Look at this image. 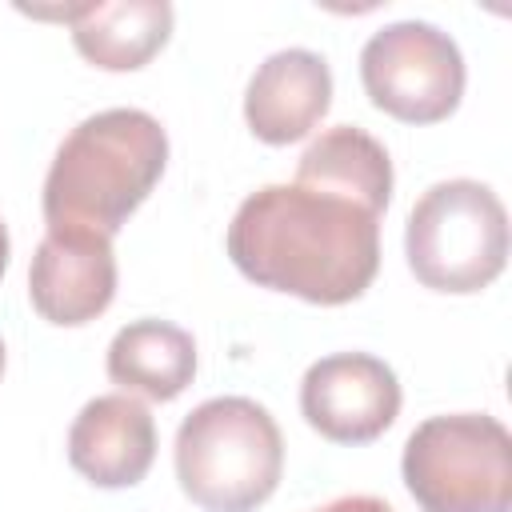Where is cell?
<instances>
[{"mask_svg":"<svg viewBox=\"0 0 512 512\" xmlns=\"http://www.w3.org/2000/svg\"><path fill=\"white\" fill-rule=\"evenodd\" d=\"M228 256L260 288L336 308L376 280L380 216L328 188L264 184L236 208Z\"/></svg>","mask_w":512,"mask_h":512,"instance_id":"6da1fadb","label":"cell"},{"mask_svg":"<svg viewBox=\"0 0 512 512\" xmlns=\"http://www.w3.org/2000/svg\"><path fill=\"white\" fill-rule=\"evenodd\" d=\"M168 164V132L144 108H104L80 120L44 180L48 232L116 236Z\"/></svg>","mask_w":512,"mask_h":512,"instance_id":"7a4b0ae2","label":"cell"},{"mask_svg":"<svg viewBox=\"0 0 512 512\" xmlns=\"http://www.w3.org/2000/svg\"><path fill=\"white\" fill-rule=\"evenodd\" d=\"M284 440L248 396H212L176 428V480L204 512H256L280 484Z\"/></svg>","mask_w":512,"mask_h":512,"instance_id":"3957f363","label":"cell"},{"mask_svg":"<svg viewBox=\"0 0 512 512\" xmlns=\"http://www.w3.org/2000/svg\"><path fill=\"white\" fill-rule=\"evenodd\" d=\"M404 256L432 292L468 296L508 264V212L480 180H440L408 212Z\"/></svg>","mask_w":512,"mask_h":512,"instance_id":"277c9868","label":"cell"},{"mask_svg":"<svg viewBox=\"0 0 512 512\" xmlns=\"http://www.w3.org/2000/svg\"><path fill=\"white\" fill-rule=\"evenodd\" d=\"M400 472L420 512L512 508V436L488 412H452L416 424Z\"/></svg>","mask_w":512,"mask_h":512,"instance_id":"5b68a950","label":"cell"},{"mask_svg":"<svg viewBox=\"0 0 512 512\" xmlns=\"http://www.w3.org/2000/svg\"><path fill=\"white\" fill-rule=\"evenodd\" d=\"M368 100L404 124H440L460 108L464 56L428 20H396L368 36L360 52Z\"/></svg>","mask_w":512,"mask_h":512,"instance_id":"8992f818","label":"cell"},{"mask_svg":"<svg viewBox=\"0 0 512 512\" xmlns=\"http://www.w3.org/2000/svg\"><path fill=\"white\" fill-rule=\"evenodd\" d=\"M300 412L332 444H368L400 416V380L380 356L332 352L304 372Z\"/></svg>","mask_w":512,"mask_h":512,"instance_id":"52a82bcc","label":"cell"},{"mask_svg":"<svg viewBox=\"0 0 512 512\" xmlns=\"http://www.w3.org/2000/svg\"><path fill=\"white\" fill-rule=\"evenodd\" d=\"M116 296V252L108 236L48 232L28 268L32 308L60 328L96 320Z\"/></svg>","mask_w":512,"mask_h":512,"instance_id":"ba28073f","label":"cell"},{"mask_svg":"<svg viewBox=\"0 0 512 512\" xmlns=\"http://www.w3.org/2000/svg\"><path fill=\"white\" fill-rule=\"evenodd\" d=\"M156 460V420L128 396L108 392L88 400L68 428V464L96 488H132Z\"/></svg>","mask_w":512,"mask_h":512,"instance_id":"9c48e42d","label":"cell"},{"mask_svg":"<svg viewBox=\"0 0 512 512\" xmlns=\"http://www.w3.org/2000/svg\"><path fill=\"white\" fill-rule=\"evenodd\" d=\"M332 108V72L320 52L284 48L272 52L248 80L244 120L264 144L304 140Z\"/></svg>","mask_w":512,"mask_h":512,"instance_id":"30bf717a","label":"cell"},{"mask_svg":"<svg viewBox=\"0 0 512 512\" xmlns=\"http://www.w3.org/2000/svg\"><path fill=\"white\" fill-rule=\"evenodd\" d=\"M52 16L68 20L76 52L104 72L144 68L172 36V4L168 0L68 4Z\"/></svg>","mask_w":512,"mask_h":512,"instance_id":"8fae6325","label":"cell"},{"mask_svg":"<svg viewBox=\"0 0 512 512\" xmlns=\"http://www.w3.org/2000/svg\"><path fill=\"white\" fill-rule=\"evenodd\" d=\"M196 376V340L172 320H132L108 344V380L128 396L176 400Z\"/></svg>","mask_w":512,"mask_h":512,"instance_id":"7c38bea8","label":"cell"},{"mask_svg":"<svg viewBox=\"0 0 512 512\" xmlns=\"http://www.w3.org/2000/svg\"><path fill=\"white\" fill-rule=\"evenodd\" d=\"M296 184L340 192V196L372 208L376 216H384V208L392 200V160L376 136H368L356 124H340V128L320 132L304 148V156L296 164Z\"/></svg>","mask_w":512,"mask_h":512,"instance_id":"4fadbf2b","label":"cell"},{"mask_svg":"<svg viewBox=\"0 0 512 512\" xmlns=\"http://www.w3.org/2000/svg\"><path fill=\"white\" fill-rule=\"evenodd\" d=\"M316 512H396V508L384 504L380 496H340V500H332V504H324Z\"/></svg>","mask_w":512,"mask_h":512,"instance_id":"5bb4252c","label":"cell"},{"mask_svg":"<svg viewBox=\"0 0 512 512\" xmlns=\"http://www.w3.org/2000/svg\"><path fill=\"white\" fill-rule=\"evenodd\" d=\"M8 228H4V220H0V280H4V272H8Z\"/></svg>","mask_w":512,"mask_h":512,"instance_id":"9a60e30c","label":"cell"},{"mask_svg":"<svg viewBox=\"0 0 512 512\" xmlns=\"http://www.w3.org/2000/svg\"><path fill=\"white\" fill-rule=\"evenodd\" d=\"M0 376H4V340H0Z\"/></svg>","mask_w":512,"mask_h":512,"instance_id":"2e32d148","label":"cell"}]
</instances>
